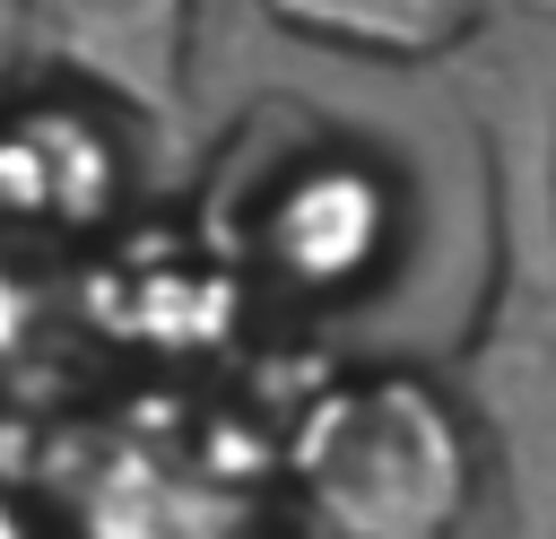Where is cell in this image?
Returning <instances> with one entry per match:
<instances>
[{
    "mask_svg": "<svg viewBox=\"0 0 556 539\" xmlns=\"http://www.w3.org/2000/svg\"><path fill=\"white\" fill-rule=\"evenodd\" d=\"M495 183V287L452 348V391L478 417L504 539H556V104L513 87L478 113Z\"/></svg>",
    "mask_w": 556,
    "mask_h": 539,
    "instance_id": "cell-1",
    "label": "cell"
},
{
    "mask_svg": "<svg viewBox=\"0 0 556 539\" xmlns=\"http://www.w3.org/2000/svg\"><path fill=\"white\" fill-rule=\"evenodd\" d=\"M287 487L321 539H460L486 496V443L452 374L348 365L295 409Z\"/></svg>",
    "mask_w": 556,
    "mask_h": 539,
    "instance_id": "cell-2",
    "label": "cell"
},
{
    "mask_svg": "<svg viewBox=\"0 0 556 539\" xmlns=\"http://www.w3.org/2000/svg\"><path fill=\"white\" fill-rule=\"evenodd\" d=\"M17 61L174 130L191 96V0H17Z\"/></svg>",
    "mask_w": 556,
    "mask_h": 539,
    "instance_id": "cell-3",
    "label": "cell"
},
{
    "mask_svg": "<svg viewBox=\"0 0 556 539\" xmlns=\"http://www.w3.org/2000/svg\"><path fill=\"white\" fill-rule=\"evenodd\" d=\"M261 17L348 61H443L495 17V0H261Z\"/></svg>",
    "mask_w": 556,
    "mask_h": 539,
    "instance_id": "cell-4",
    "label": "cell"
},
{
    "mask_svg": "<svg viewBox=\"0 0 556 539\" xmlns=\"http://www.w3.org/2000/svg\"><path fill=\"white\" fill-rule=\"evenodd\" d=\"M382 226H391L382 191H374L356 165H321V174H295V183L278 191V209H269V261H278L295 287L330 296V287H348V278L365 270V243H374Z\"/></svg>",
    "mask_w": 556,
    "mask_h": 539,
    "instance_id": "cell-5",
    "label": "cell"
},
{
    "mask_svg": "<svg viewBox=\"0 0 556 539\" xmlns=\"http://www.w3.org/2000/svg\"><path fill=\"white\" fill-rule=\"evenodd\" d=\"M0 539H26V522H17V504H0Z\"/></svg>",
    "mask_w": 556,
    "mask_h": 539,
    "instance_id": "cell-6",
    "label": "cell"
}]
</instances>
